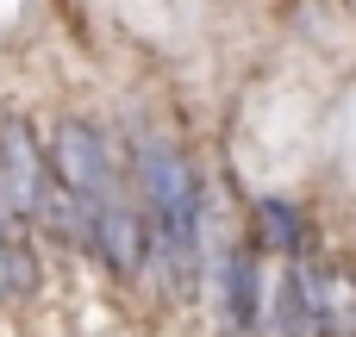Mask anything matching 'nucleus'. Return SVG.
<instances>
[{"label":"nucleus","instance_id":"f257e3e1","mask_svg":"<svg viewBox=\"0 0 356 337\" xmlns=\"http://www.w3.org/2000/svg\"><path fill=\"white\" fill-rule=\"evenodd\" d=\"M138 194H144V219H150V256L163 263V275L175 288H194L200 269V181L188 169V156L163 138L138 144L131 156Z\"/></svg>","mask_w":356,"mask_h":337},{"label":"nucleus","instance_id":"f03ea898","mask_svg":"<svg viewBox=\"0 0 356 337\" xmlns=\"http://www.w3.org/2000/svg\"><path fill=\"white\" fill-rule=\"evenodd\" d=\"M50 163H56L63 194L81 206V219H88V250H94V213L113 206V200H125V194H119V169H113V144H106L88 119H63V125H56V144H50Z\"/></svg>","mask_w":356,"mask_h":337},{"label":"nucleus","instance_id":"7ed1b4c3","mask_svg":"<svg viewBox=\"0 0 356 337\" xmlns=\"http://www.w3.org/2000/svg\"><path fill=\"white\" fill-rule=\"evenodd\" d=\"M94 256H100L106 275H119V281L144 275V263H150V219H144L131 200L100 206V213H94Z\"/></svg>","mask_w":356,"mask_h":337},{"label":"nucleus","instance_id":"20e7f679","mask_svg":"<svg viewBox=\"0 0 356 337\" xmlns=\"http://www.w3.org/2000/svg\"><path fill=\"white\" fill-rule=\"evenodd\" d=\"M219 288H225V313H232V325H257V313H263V275H257V256H250V250L225 256Z\"/></svg>","mask_w":356,"mask_h":337},{"label":"nucleus","instance_id":"39448f33","mask_svg":"<svg viewBox=\"0 0 356 337\" xmlns=\"http://www.w3.org/2000/svg\"><path fill=\"white\" fill-rule=\"evenodd\" d=\"M257 225H263V244H269V250L300 256V244H307V219H300V206H294V200H282V194L257 200Z\"/></svg>","mask_w":356,"mask_h":337}]
</instances>
